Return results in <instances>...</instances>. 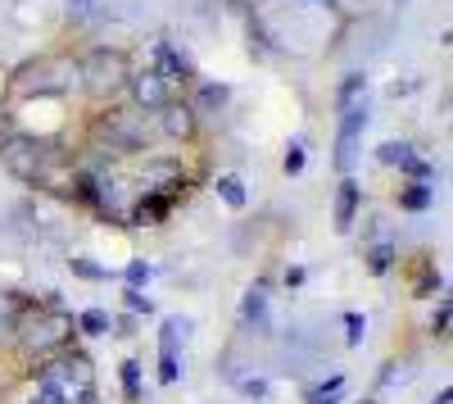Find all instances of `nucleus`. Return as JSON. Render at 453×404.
I'll return each instance as SVG.
<instances>
[{"instance_id":"nucleus-1","label":"nucleus","mask_w":453,"mask_h":404,"mask_svg":"<svg viewBox=\"0 0 453 404\" xmlns=\"http://www.w3.org/2000/svg\"><path fill=\"white\" fill-rule=\"evenodd\" d=\"M73 337H78V318L59 305L55 291H50L42 305H27V314L19 318V332H14L19 350L27 359H36V363H46V359L73 350Z\"/></svg>"},{"instance_id":"nucleus-2","label":"nucleus","mask_w":453,"mask_h":404,"mask_svg":"<svg viewBox=\"0 0 453 404\" xmlns=\"http://www.w3.org/2000/svg\"><path fill=\"white\" fill-rule=\"evenodd\" d=\"M127 78H132V59L127 50L119 46H91L82 59H78V87L91 96V100H113L127 91Z\"/></svg>"},{"instance_id":"nucleus-3","label":"nucleus","mask_w":453,"mask_h":404,"mask_svg":"<svg viewBox=\"0 0 453 404\" xmlns=\"http://www.w3.org/2000/svg\"><path fill=\"white\" fill-rule=\"evenodd\" d=\"M150 141H155V119L141 114L136 105L127 109H109V114L96 119V145H104L109 155H141L150 151Z\"/></svg>"},{"instance_id":"nucleus-4","label":"nucleus","mask_w":453,"mask_h":404,"mask_svg":"<svg viewBox=\"0 0 453 404\" xmlns=\"http://www.w3.org/2000/svg\"><path fill=\"white\" fill-rule=\"evenodd\" d=\"M73 87H78V59L68 55H42L14 78L19 96H64Z\"/></svg>"},{"instance_id":"nucleus-5","label":"nucleus","mask_w":453,"mask_h":404,"mask_svg":"<svg viewBox=\"0 0 453 404\" xmlns=\"http://www.w3.org/2000/svg\"><path fill=\"white\" fill-rule=\"evenodd\" d=\"M367 123H372V105H367V96L340 109V128H335V159H331L340 177H349V173H354V164H358V145H363Z\"/></svg>"},{"instance_id":"nucleus-6","label":"nucleus","mask_w":453,"mask_h":404,"mask_svg":"<svg viewBox=\"0 0 453 404\" xmlns=\"http://www.w3.org/2000/svg\"><path fill=\"white\" fill-rule=\"evenodd\" d=\"M127 96H132V105L141 109V114H150L155 119L164 105H173L177 96H173V87L159 78L155 68H132V78H127Z\"/></svg>"},{"instance_id":"nucleus-7","label":"nucleus","mask_w":453,"mask_h":404,"mask_svg":"<svg viewBox=\"0 0 453 404\" xmlns=\"http://www.w3.org/2000/svg\"><path fill=\"white\" fill-rule=\"evenodd\" d=\"M150 68H155L168 87H191V82H200L196 59L186 55V50H177L168 36H159V42H155V64H150Z\"/></svg>"},{"instance_id":"nucleus-8","label":"nucleus","mask_w":453,"mask_h":404,"mask_svg":"<svg viewBox=\"0 0 453 404\" xmlns=\"http://www.w3.org/2000/svg\"><path fill=\"white\" fill-rule=\"evenodd\" d=\"M358 209H363V182L349 173V177H340L335 200H331V218H335V232H340V237L354 232V223H358Z\"/></svg>"},{"instance_id":"nucleus-9","label":"nucleus","mask_w":453,"mask_h":404,"mask_svg":"<svg viewBox=\"0 0 453 404\" xmlns=\"http://www.w3.org/2000/svg\"><path fill=\"white\" fill-rule=\"evenodd\" d=\"M155 132H164L168 141H196L200 119L191 114V105H186V100H173V105H164L155 114Z\"/></svg>"},{"instance_id":"nucleus-10","label":"nucleus","mask_w":453,"mask_h":404,"mask_svg":"<svg viewBox=\"0 0 453 404\" xmlns=\"http://www.w3.org/2000/svg\"><path fill=\"white\" fill-rule=\"evenodd\" d=\"M226 100H232V82H191V96H186V105H191L196 119L222 114Z\"/></svg>"},{"instance_id":"nucleus-11","label":"nucleus","mask_w":453,"mask_h":404,"mask_svg":"<svg viewBox=\"0 0 453 404\" xmlns=\"http://www.w3.org/2000/svg\"><path fill=\"white\" fill-rule=\"evenodd\" d=\"M173 205H177V200H173L168 191H145V196L127 209V223H132V228H159L164 218L173 214Z\"/></svg>"},{"instance_id":"nucleus-12","label":"nucleus","mask_w":453,"mask_h":404,"mask_svg":"<svg viewBox=\"0 0 453 404\" xmlns=\"http://www.w3.org/2000/svg\"><path fill=\"white\" fill-rule=\"evenodd\" d=\"M268 300H273V282L268 277H258L250 291H245V300H241V327L250 332V327H268Z\"/></svg>"},{"instance_id":"nucleus-13","label":"nucleus","mask_w":453,"mask_h":404,"mask_svg":"<svg viewBox=\"0 0 453 404\" xmlns=\"http://www.w3.org/2000/svg\"><path fill=\"white\" fill-rule=\"evenodd\" d=\"M363 264H367L372 277H390L395 264H399V245H395L390 237H386V241H372V245L363 250Z\"/></svg>"},{"instance_id":"nucleus-14","label":"nucleus","mask_w":453,"mask_h":404,"mask_svg":"<svg viewBox=\"0 0 453 404\" xmlns=\"http://www.w3.org/2000/svg\"><path fill=\"white\" fill-rule=\"evenodd\" d=\"M27 314V300L19 291H0V346H10L19 332V318Z\"/></svg>"},{"instance_id":"nucleus-15","label":"nucleus","mask_w":453,"mask_h":404,"mask_svg":"<svg viewBox=\"0 0 453 404\" xmlns=\"http://www.w3.org/2000/svg\"><path fill=\"white\" fill-rule=\"evenodd\" d=\"M395 205L403 214H426L435 205V187H431V182H408V187L395 191Z\"/></svg>"},{"instance_id":"nucleus-16","label":"nucleus","mask_w":453,"mask_h":404,"mask_svg":"<svg viewBox=\"0 0 453 404\" xmlns=\"http://www.w3.org/2000/svg\"><path fill=\"white\" fill-rule=\"evenodd\" d=\"M191 318L186 314H168L164 322H159V350H181L186 346V337H191Z\"/></svg>"},{"instance_id":"nucleus-17","label":"nucleus","mask_w":453,"mask_h":404,"mask_svg":"<svg viewBox=\"0 0 453 404\" xmlns=\"http://www.w3.org/2000/svg\"><path fill=\"white\" fill-rule=\"evenodd\" d=\"M213 191H218V200H222L226 209H245V205H250V191H245V182H241L236 173H218V177H213Z\"/></svg>"},{"instance_id":"nucleus-18","label":"nucleus","mask_w":453,"mask_h":404,"mask_svg":"<svg viewBox=\"0 0 453 404\" xmlns=\"http://www.w3.org/2000/svg\"><path fill=\"white\" fill-rule=\"evenodd\" d=\"M141 373H145L141 359H123L119 363V382H123V400L127 404H141Z\"/></svg>"},{"instance_id":"nucleus-19","label":"nucleus","mask_w":453,"mask_h":404,"mask_svg":"<svg viewBox=\"0 0 453 404\" xmlns=\"http://www.w3.org/2000/svg\"><path fill=\"white\" fill-rule=\"evenodd\" d=\"M363 96H367V73L354 68V73H345V82H340V91H335V109H345V105H354Z\"/></svg>"},{"instance_id":"nucleus-20","label":"nucleus","mask_w":453,"mask_h":404,"mask_svg":"<svg viewBox=\"0 0 453 404\" xmlns=\"http://www.w3.org/2000/svg\"><path fill=\"white\" fill-rule=\"evenodd\" d=\"M73 318H78V337H109L113 332V318L104 314V309H82V314H73Z\"/></svg>"},{"instance_id":"nucleus-21","label":"nucleus","mask_w":453,"mask_h":404,"mask_svg":"<svg viewBox=\"0 0 453 404\" xmlns=\"http://www.w3.org/2000/svg\"><path fill=\"white\" fill-rule=\"evenodd\" d=\"M304 164H309V141L304 136H290L286 155H281V173L286 177H299V173H304Z\"/></svg>"},{"instance_id":"nucleus-22","label":"nucleus","mask_w":453,"mask_h":404,"mask_svg":"<svg viewBox=\"0 0 453 404\" xmlns=\"http://www.w3.org/2000/svg\"><path fill=\"white\" fill-rule=\"evenodd\" d=\"M68 268H73V277H82V282H109V268H104V264H96L91 254H73Z\"/></svg>"},{"instance_id":"nucleus-23","label":"nucleus","mask_w":453,"mask_h":404,"mask_svg":"<svg viewBox=\"0 0 453 404\" xmlns=\"http://www.w3.org/2000/svg\"><path fill=\"white\" fill-rule=\"evenodd\" d=\"M399 173H403L408 182H435V164H426V159H422L418 151H412V155H408V159L399 164Z\"/></svg>"},{"instance_id":"nucleus-24","label":"nucleus","mask_w":453,"mask_h":404,"mask_svg":"<svg viewBox=\"0 0 453 404\" xmlns=\"http://www.w3.org/2000/svg\"><path fill=\"white\" fill-rule=\"evenodd\" d=\"M408 155H412V145H408V141H381V145H376V159H381L386 168H399Z\"/></svg>"},{"instance_id":"nucleus-25","label":"nucleus","mask_w":453,"mask_h":404,"mask_svg":"<svg viewBox=\"0 0 453 404\" xmlns=\"http://www.w3.org/2000/svg\"><path fill=\"white\" fill-rule=\"evenodd\" d=\"M340 322H345V346H349V350H358V346H363V337H367V318H363L358 309H345V318H340Z\"/></svg>"},{"instance_id":"nucleus-26","label":"nucleus","mask_w":453,"mask_h":404,"mask_svg":"<svg viewBox=\"0 0 453 404\" xmlns=\"http://www.w3.org/2000/svg\"><path fill=\"white\" fill-rule=\"evenodd\" d=\"M232 382H236V391H241L245 400H254V404H263V400L273 395V382H268V377H232Z\"/></svg>"},{"instance_id":"nucleus-27","label":"nucleus","mask_w":453,"mask_h":404,"mask_svg":"<svg viewBox=\"0 0 453 404\" xmlns=\"http://www.w3.org/2000/svg\"><path fill=\"white\" fill-rule=\"evenodd\" d=\"M123 309H127V314H145V318H150V314H155V300H150L141 286H123Z\"/></svg>"},{"instance_id":"nucleus-28","label":"nucleus","mask_w":453,"mask_h":404,"mask_svg":"<svg viewBox=\"0 0 453 404\" xmlns=\"http://www.w3.org/2000/svg\"><path fill=\"white\" fill-rule=\"evenodd\" d=\"M181 377V354L177 350H159V386H173Z\"/></svg>"},{"instance_id":"nucleus-29","label":"nucleus","mask_w":453,"mask_h":404,"mask_svg":"<svg viewBox=\"0 0 453 404\" xmlns=\"http://www.w3.org/2000/svg\"><path fill=\"white\" fill-rule=\"evenodd\" d=\"M435 291H444V277L431 268V264H422V277H418V286H412V296H422V300H431Z\"/></svg>"},{"instance_id":"nucleus-30","label":"nucleus","mask_w":453,"mask_h":404,"mask_svg":"<svg viewBox=\"0 0 453 404\" xmlns=\"http://www.w3.org/2000/svg\"><path fill=\"white\" fill-rule=\"evenodd\" d=\"M150 277H155V268H150L145 260H132V264L123 268V282H127V286H145Z\"/></svg>"},{"instance_id":"nucleus-31","label":"nucleus","mask_w":453,"mask_h":404,"mask_svg":"<svg viewBox=\"0 0 453 404\" xmlns=\"http://www.w3.org/2000/svg\"><path fill=\"white\" fill-rule=\"evenodd\" d=\"M449 322H453V309H449V300H440L435 314H431V332L435 337H449Z\"/></svg>"},{"instance_id":"nucleus-32","label":"nucleus","mask_w":453,"mask_h":404,"mask_svg":"<svg viewBox=\"0 0 453 404\" xmlns=\"http://www.w3.org/2000/svg\"><path fill=\"white\" fill-rule=\"evenodd\" d=\"M109 327H119V332H113V337H136V318H132V314H123V318H113Z\"/></svg>"},{"instance_id":"nucleus-33","label":"nucleus","mask_w":453,"mask_h":404,"mask_svg":"<svg viewBox=\"0 0 453 404\" xmlns=\"http://www.w3.org/2000/svg\"><path fill=\"white\" fill-rule=\"evenodd\" d=\"M403 373H395V363H386V373H381V386H395Z\"/></svg>"},{"instance_id":"nucleus-34","label":"nucleus","mask_w":453,"mask_h":404,"mask_svg":"<svg viewBox=\"0 0 453 404\" xmlns=\"http://www.w3.org/2000/svg\"><path fill=\"white\" fill-rule=\"evenodd\" d=\"M286 286H304V268H290L286 273Z\"/></svg>"},{"instance_id":"nucleus-35","label":"nucleus","mask_w":453,"mask_h":404,"mask_svg":"<svg viewBox=\"0 0 453 404\" xmlns=\"http://www.w3.org/2000/svg\"><path fill=\"white\" fill-rule=\"evenodd\" d=\"M431 404H453V391H449V386H440V395H435Z\"/></svg>"},{"instance_id":"nucleus-36","label":"nucleus","mask_w":453,"mask_h":404,"mask_svg":"<svg viewBox=\"0 0 453 404\" xmlns=\"http://www.w3.org/2000/svg\"><path fill=\"white\" fill-rule=\"evenodd\" d=\"M309 404H340V400H309Z\"/></svg>"},{"instance_id":"nucleus-37","label":"nucleus","mask_w":453,"mask_h":404,"mask_svg":"<svg viewBox=\"0 0 453 404\" xmlns=\"http://www.w3.org/2000/svg\"><path fill=\"white\" fill-rule=\"evenodd\" d=\"M363 404H376V400H363Z\"/></svg>"}]
</instances>
